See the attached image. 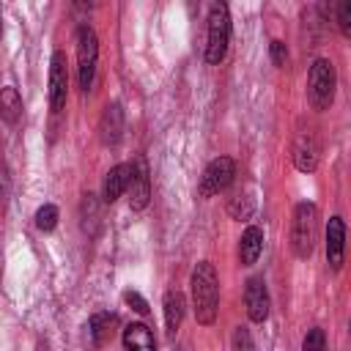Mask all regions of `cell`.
<instances>
[{
	"label": "cell",
	"instance_id": "obj_1",
	"mask_svg": "<svg viewBox=\"0 0 351 351\" xmlns=\"http://www.w3.org/2000/svg\"><path fill=\"white\" fill-rule=\"evenodd\" d=\"M189 291H192V307H195L197 324L211 326L219 313V277L211 261H200L192 269Z\"/></svg>",
	"mask_w": 351,
	"mask_h": 351
},
{
	"label": "cell",
	"instance_id": "obj_2",
	"mask_svg": "<svg viewBox=\"0 0 351 351\" xmlns=\"http://www.w3.org/2000/svg\"><path fill=\"white\" fill-rule=\"evenodd\" d=\"M230 44V11L225 3H211L208 27H206V60L211 66L222 63Z\"/></svg>",
	"mask_w": 351,
	"mask_h": 351
},
{
	"label": "cell",
	"instance_id": "obj_3",
	"mask_svg": "<svg viewBox=\"0 0 351 351\" xmlns=\"http://www.w3.org/2000/svg\"><path fill=\"white\" fill-rule=\"evenodd\" d=\"M315 233H318V208L313 203H296L293 222H291V250L296 258H310L315 250Z\"/></svg>",
	"mask_w": 351,
	"mask_h": 351
},
{
	"label": "cell",
	"instance_id": "obj_4",
	"mask_svg": "<svg viewBox=\"0 0 351 351\" xmlns=\"http://www.w3.org/2000/svg\"><path fill=\"white\" fill-rule=\"evenodd\" d=\"M335 85H337V74H335L332 60H326V58L313 60L310 74H307V99L315 110H329L332 107Z\"/></svg>",
	"mask_w": 351,
	"mask_h": 351
},
{
	"label": "cell",
	"instance_id": "obj_5",
	"mask_svg": "<svg viewBox=\"0 0 351 351\" xmlns=\"http://www.w3.org/2000/svg\"><path fill=\"white\" fill-rule=\"evenodd\" d=\"M96 60H99V38L90 25L77 27V77L80 88L88 93L96 80Z\"/></svg>",
	"mask_w": 351,
	"mask_h": 351
},
{
	"label": "cell",
	"instance_id": "obj_6",
	"mask_svg": "<svg viewBox=\"0 0 351 351\" xmlns=\"http://www.w3.org/2000/svg\"><path fill=\"white\" fill-rule=\"evenodd\" d=\"M233 176H236V162H233L230 156H217V159H211L208 167H206L203 176H200V186H197L200 197H211V195L228 189V186L233 184Z\"/></svg>",
	"mask_w": 351,
	"mask_h": 351
},
{
	"label": "cell",
	"instance_id": "obj_7",
	"mask_svg": "<svg viewBox=\"0 0 351 351\" xmlns=\"http://www.w3.org/2000/svg\"><path fill=\"white\" fill-rule=\"evenodd\" d=\"M69 99V63L60 49L52 52L49 60V107L52 112H60Z\"/></svg>",
	"mask_w": 351,
	"mask_h": 351
},
{
	"label": "cell",
	"instance_id": "obj_8",
	"mask_svg": "<svg viewBox=\"0 0 351 351\" xmlns=\"http://www.w3.org/2000/svg\"><path fill=\"white\" fill-rule=\"evenodd\" d=\"M129 206L134 211H143L151 200V176H148V162L145 156H137L132 165V178H129Z\"/></svg>",
	"mask_w": 351,
	"mask_h": 351
},
{
	"label": "cell",
	"instance_id": "obj_9",
	"mask_svg": "<svg viewBox=\"0 0 351 351\" xmlns=\"http://www.w3.org/2000/svg\"><path fill=\"white\" fill-rule=\"evenodd\" d=\"M244 304H247V315L250 321L255 324H263L269 318V291H266V282L263 277H250L247 280V288H244Z\"/></svg>",
	"mask_w": 351,
	"mask_h": 351
},
{
	"label": "cell",
	"instance_id": "obj_10",
	"mask_svg": "<svg viewBox=\"0 0 351 351\" xmlns=\"http://www.w3.org/2000/svg\"><path fill=\"white\" fill-rule=\"evenodd\" d=\"M343 252H346V222L343 217H329L326 225V261L337 271L343 266Z\"/></svg>",
	"mask_w": 351,
	"mask_h": 351
},
{
	"label": "cell",
	"instance_id": "obj_11",
	"mask_svg": "<svg viewBox=\"0 0 351 351\" xmlns=\"http://www.w3.org/2000/svg\"><path fill=\"white\" fill-rule=\"evenodd\" d=\"M121 134H123V110L118 101H112L104 107V112L99 118V137L104 145H118Z\"/></svg>",
	"mask_w": 351,
	"mask_h": 351
},
{
	"label": "cell",
	"instance_id": "obj_12",
	"mask_svg": "<svg viewBox=\"0 0 351 351\" xmlns=\"http://www.w3.org/2000/svg\"><path fill=\"white\" fill-rule=\"evenodd\" d=\"M129 178H132V165L110 167V173L104 176V184H101V200L104 203H115L129 189Z\"/></svg>",
	"mask_w": 351,
	"mask_h": 351
},
{
	"label": "cell",
	"instance_id": "obj_13",
	"mask_svg": "<svg viewBox=\"0 0 351 351\" xmlns=\"http://www.w3.org/2000/svg\"><path fill=\"white\" fill-rule=\"evenodd\" d=\"M293 165L299 173H313L318 167V145L313 134H299L293 143Z\"/></svg>",
	"mask_w": 351,
	"mask_h": 351
},
{
	"label": "cell",
	"instance_id": "obj_14",
	"mask_svg": "<svg viewBox=\"0 0 351 351\" xmlns=\"http://www.w3.org/2000/svg\"><path fill=\"white\" fill-rule=\"evenodd\" d=\"M123 348L126 351H156L154 332L140 321L123 326Z\"/></svg>",
	"mask_w": 351,
	"mask_h": 351
},
{
	"label": "cell",
	"instance_id": "obj_15",
	"mask_svg": "<svg viewBox=\"0 0 351 351\" xmlns=\"http://www.w3.org/2000/svg\"><path fill=\"white\" fill-rule=\"evenodd\" d=\"M263 250V230L258 225H250L239 239V261L241 266H252Z\"/></svg>",
	"mask_w": 351,
	"mask_h": 351
},
{
	"label": "cell",
	"instance_id": "obj_16",
	"mask_svg": "<svg viewBox=\"0 0 351 351\" xmlns=\"http://www.w3.org/2000/svg\"><path fill=\"white\" fill-rule=\"evenodd\" d=\"M184 313H186V296L181 291H167L165 293V329L170 337L178 332Z\"/></svg>",
	"mask_w": 351,
	"mask_h": 351
},
{
	"label": "cell",
	"instance_id": "obj_17",
	"mask_svg": "<svg viewBox=\"0 0 351 351\" xmlns=\"http://www.w3.org/2000/svg\"><path fill=\"white\" fill-rule=\"evenodd\" d=\"M115 326H118V315L115 313H96V315H90L88 335H90L93 346H104L107 340H112Z\"/></svg>",
	"mask_w": 351,
	"mask_h": 351
},
{
	"label": "cell",
	"instance_id": "obj_18",
	"mask_svg": "<svg viewBox=\"0 0 351 351\" xmlns=\"http://www.w3.org/2000/svg\"><path fill=\"white\" fill-rule=\"evenodd\" d=\"M22 115V96L14 85H5L0 88V118L5 123H16Z\"/></svg>",
	"mask_w": 351,
	"mask_h": 351
},
{
	"label": "cell",
	"instance_id": "obj_19",
	"mask_svg": "<svg viewBox=\"0 0 351 351\" xmlns=\"http://www.w3.org/2000/svg\"><path fill=\"white\" fill-rule=\"evenodd\" d=\"M55 225H58V206L44 203V206L36 211V228H38L41 233H49V230H55Z\"/></svg>",
	"mask_w": 351,
	"mask_h": 351
},
{
	"label": "cell",
	"instance_id": "obj_20",
	"mask_svg": "<svg viewBox=\"0 0 351 351\" xmlns=\"http://www.w3.org/2000/svg\"><path fill=\"white\" fill-rule=\"evenodd\" d=\"M96 222H99V203L93 195H85L82 197V228L85 230H96Z\"/></svg>",
	"mask_w": 351,
	"mask_h": 351
},
{
	"label": "cell",
	"instance_id": "obj_21",
	"mask_svg": "<svg viewBox=\"0 0 351 351\" xmlns=\"http://www.w3.org/2000/svg\"><path fill=\"white\" fill-rule=\"evenodd\" d=\"M302 351H326V335L321 326H313L304 340H302Z\"/></svg>",
	"mask_w": 351,
	"mask_h": 351
},
{
	"label": "cell",
	"instance_id": "obj_22",
	"mask_svg": "<svg viewBox=\"0 0 351 351\" xmlns=\"http://www.w3.org/2000/svg\"><path fill=\"white\" fill-rule=\"evenodd\" d=\"M228 211H230V217H236V219H247V217L252 214V200H250L247 195H236V197L230 200Z\"/></svg>",
	"mask_w": 351,
	"mask_h": 351
},
{
	"label": "cell",
	"instance_id": "obj_23",
	"mask_svg": "<svg viewBox=\"0 0 351 351\" xmlns=\"http://www.w3.org/2000/svg\"><path fill=\"white\" fill-rule=\"evenodd\" d=\"M337 27L343 36H351V0H343L337 5Z\"/></svg>",
	"mask_w": 351,
	"mask_h": 351
},
{
	"label": "cell",
	"instance_id": "obj_24",
	"mask_svg": "<svg viewBox=\"0 0 351 351\" xmlns=\"http://www.w3.org/2000/svg\"><path fill=\"white\" fill-rule=\"evenodd\" d=\"M233 351H255L247 326H236V332H233Z\"/></svg>",
	"mask_w": 351,
	"mask_h": 351
},
{
	"label": "cell",
	"instance_id": "obj_25",
	"mask_svg": "<svg viewBox=\"0 0 351 351\" xmlns=\"http://www.w3.org/2000/svg\"><path fill=\"white\" fill-rule=\"evenodd\" d=\"M123 302H126L134 313H140V315H145V313H148V302H145L137 291H126V293H123Z\"/></svg>",
	"mask_w": 351,
	"mask_h": 351
},
{
	"label": "cell",
	"instance_id": "obj_26",
	"mask_svg": "<svg viewBox=\"0 0 351 351\" xmlns=\"http://www.w3.org/2000/svg\"><path fill=\"white\" fill-rule=\"evenodd\" d=\"M269 52H271V63H274V66H285V60H288V47H285L282 41H271Z\"/></svg>",
	"mask_w": 351,
	"mask_h": 351
},
{
	"label": "cell",
	"instance_id": "obj_27",
	"mask_svg": "<svg viewBox=\"0 0 351 351\" xmlns=\"http://www.w3.org/2000/svg\"><path fill=\"white\" fill-rule=\"evenodd\" d=\"M5 186H8V178H5V173H0V200L5 195Z\"/></svg>",
	"mask_w": 351,
	"mask_h": 351
},
{
	"label": "cell",
	"instance_id": "obj_28",
	"mask_svg": "<svg viewBox=\"0 0 351 351\" xmlns=\"http://www.w3.org/2000/svg\"><path fill=\"white\" fill-rule=\"evenodd\" d=\"M0 33H3V27H0Z\"/></svg>",
	"mask_w": 351,
	"mask_h": 351
}]
</instances>
